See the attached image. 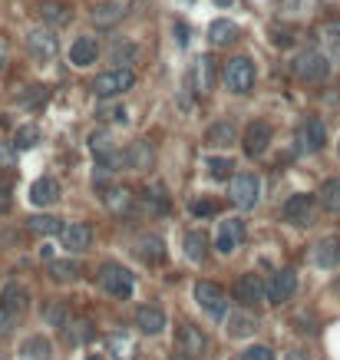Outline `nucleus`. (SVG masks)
<instances>
[{"label": "nucleus", "instance_id": "4468645a", "mask_svg": "<svg viewBox=\"0 0 340 360\" xmlns=\"http://www.w3.org/2000/svg\"><path fill=\"white\" fill-rule=\"evenodd\" d=\"M241 238H245V222H241V218H225V222L218 225L215 248L222 251V255H231V251L241 245Z\"/></svg>", "mask_w": 340, "mask_h": 360}, {"label": "nucleus", "instance_id": "2f4dec72", "mask_svg": "<svg viewBox=\"0 0 340 360\" xmlns=\"http://www.w3.org/2000/svg\"><path fill=\"white\" fill-rule=\"evenodd\" d=\"M192 87L199 89V93H208L215 87V63L212 57H199L195 63V73H192Z\"/></svg>", "mask_w": 340, "mask_h": 360}, {"label": "nucleus", "instance_id": "09e8293b", "mask_svg": "<svg viewBox=\"0 0 340 360\" xmlns=\"http://www.w3.org/2000/svg\"><path fill=\"white\" fill-rule=\"evenodd\" d=\"M7 209H10V188L0 182V215H3Z\"/></svg>", "mask_w": 340, "mask_h": 360}, {"label": "nucleus", "instance_id": "423d86ee", "mask_svg": "<svg viewBox=\"0 0 340 360\" xmlns=\"http://www.w3.org/2000/svg\"><path fill=\"white\" fill-rule=\"evenodd\" d=\"M222 80H225V87L231 89V93H252V87H254V63L248 60V57H231V60L225 63V73H222Z\"/></svg>", "mask_w": 340, "mask_h": 360}, {"label": "nucleus", "instance_id": "7ed1b4c3", "mask_svg": "<svg viewBox=\"0 0 340 360\" xmlns=\"http://www.w3.org/2000/svg\"><path fill=\"white\" fill-rule=\"evenodd\" d=\"M291 73L304 83H324L330 76V60L320 50H301L291 63Z\"/></svg>", "mask_w": 340, "mask_h": 360}, {"label": "nucleus", "instance_id": "f704fd0d", "mask_svg": "<svg viewBox=\"0 0 340 360\" xmlns=\"http://www.w3.org/2000/svg\"><path fill=\"white\" fill-rule=\"evenodd\" d=\"M102 202H106V209L116 211V215H126L129 209H132V192L123 186H113L106 188V195H102Z\"/></svg>", "mask_w": 340, "mask_h": 360}, {"label": "nucleus", "instance_id": "4be33fe9", "mask_svg": "<svg viewBox=\"0 0 340 360\" xmlns=\"http://www.w3.org/2000/svg\"><path fill=\"white\" fill-rule=\"evenodd\" d=\"M63 245L70 251H86L93 245V228L86 222H73L63 225Z\"/></svg>", "mask_w": 340, "mask_h": 360}, {"label": "nucleus", "instance_id": "72a5a7b5", "mask_svg": "<svg viewBox=\"0 0 340 360\" xmlns=\"http://www.w3.org/2000/svg\"><path fill=\"white\" fill-rule=\"evenodd\" d=\"M142 258L149 261V264H159V261H165V245H162V238H155V235H142L136 241V248Z\"/></svg>", "mask_w": 340, "mask_h": 360}, {"label": "nucleus", "instance_id": "5fc2aeb1", "mask_svg": "<svg viewBox=\"0 0 340 360\" xmlns=\"http://www.w3.org/2000/svg\"><path fill=\"white\" fill-rule=\"evenodd\" d=\"M334 291H337V294H340V278H337V281H334Z\"/></svg>", "mask_w": 340, "mask_h": 360}, {"label": "nucleus", "instance_id": "58836bf2", "mask_svg": "<svg viewBox=\"0 0 340 360\" xmlns=\"http://www.w3.org/2000/svg\"><path fill=\"white\" fill-rule=\"evenodd\" d=\"M96 116H100L102 123H126V106H119V103H100V110H96Z\"/></svg>", "mask_w": 340, "mask_h": 360}, {"label": "nucleus", "instance_id": "1a4fd4ad", "mask_svg": "<svg viewBox=\"0 0 340 360\" xmlns=\"http://www.w3.org/2000/svg\"><path fill=\"white\" fill-rule=\"evenodd\" d=\"M26 47H30V53H33L37 60H56V53H60V37H56L53 27H37V30L26 33Z\"/></svg>", "mask_w": 340, "mask_h": 360}, {"label": "nucleus", "instance_id": "473e14b6", "mask_svg": "<svg viewBox=\"0 0 340 360\" xmlns=\"http://www.w3.org/2000/svg\"><path fill=\"white\" fill-rule=\"evenodd\" d=\"M182 245H185V258L195 261V264H202L208 258V235L205 232H189Z\"/></svg>", "mask_w": 340, "mask_h": 360}, {"label": "nucleus", "instance_id": "6e6552de", "mask_svg": "<svg viewBox=\"0 0 340 360\" xmlns=\"http://www.w3.org/2000/svg\"><path fill=\"white\" fill-rule=\"evenodd\" d=\"M314 211H317V195H307V192H298V195H291L288 202H284V209H281V215H284V222L291 225H311L314 222Z\"/></svg>", "mask_w": 340, "mask_h": 360}, {"label": "nucleus", "instance_id": "de8ad7c7", "mask_svg": "<svg viewBox=\"0 0 340 360\" xmlns=\"http://www.w3.org/2000/svg\"><path fill=\"white\" fill-rule=\"evenodd\" d=\"M324 37H327V43L340 53V20H334V24L324 27Z\"/></svg>", "mask_w": 340, "mask_h": 360}, {"label": "nucleus", "instance_id": "412c9836", "mask_svg": "<svg viewBox=\"0 0 340 360\" xmlns=\"http://www.w3.org/2000/svg\"><path fill=\"white\" fill-rule=\"evenodd\" d=\"M106 347H109L113 360H136V357H139V344H136V337L126 334V331H116V334H109V340H106Z\"/></svg>", "mask_w": 340, "mask_h": 360}, {"label": "nucleus", "instance_id": "39448f33", "mask_svg": "<svg viewBox=\"0 0 340 360\" xmlns=\"http://www.w3.org/2000/svg\"><path fill=\"white\" fill-rule=\"evenodd\" d=\"M136 7V0H100L93 10H89V20L100 27V30H113L116 24H123L129 13Z\"/></svg>", "mask_w": 340, "mask_h": 360}, {"label": "nucleus", "instance_id": "7c9ffc66", "mask_svg": "<svg viewBox=\"0 0 340 360\" xmlns=\"http://www.w3.org/2000/svg\"><path fill=\"white\" fill-rule=\"evenodd\" d=\"M208 40H212L215 47H231L238 40V24L235 20H215L208 27Z\"/></svg>", "mask_w": 340, "mask_h": 360}, {"label": "nucleus", "instance_id": "9b49d317", "mask_svg": "<svg viewBox=\"0 0 340 360\" xmlns=\"http://www.w3.org/2000/svg\"><path fill=\"white\" fill-rule=\"evenodd\" d=\"M324 146H327V129H324V123H320L317 116H307L301 123V129H298V149L320 152Z\"/></svg>", "mask_w": 340, "mask_h": 360}, {"label": "nucleus", "instance_id": "f3484780", "mask_svg": "<svg viewBox=\"0 0 340 360\" xmlns=\"http://www.w3.org/2000/svg\"><path fill=\"white\" fill-rule=\"evenodd\" d=\"M26 304H30V294H26L24 285L7 281V285L0 287V308L7 310V314H20V310H26Z\"/></svg>", "mask_w": 340, "mask_h": 360}, {"label": "nucleus", "instance_id": "864d4df0", "mask_svg": "<svg viewBox=\"0 0 340 360\" xmlns=\"http://www.w3.org/2000/svg\"><path fill=\"white\" fill-rule=\"evenodd\" d=\"M212 3H218V7H231L235 0H212Z\"/></svg>", "mask_w": 340, "mask_h": 360}, {"label": "nucleus", "instance_id": "ea45409f", "mask_svg": "<svg viewBox=\"0 0 340 360\" xmlns=\"http://www.w3.org/2000/svg\"><path fill=\"white\" fill-rule=\"evenodd\" d=\"M47 103V87H26L20 93V106H30V110H40Z\"/></svg>", "mask_w": 340, "mask_h": 360}, {"label": "nucleus", "instance_id": "dca6fc26", "mask_svg": "<svg viewBox=\"0 0 340 360\" xmlns=\"http://www.w3.org/2000/svg\"><path fill=\"white\" fill-rule=\"evenodd\" d=\"M30 205H37V209H47V205H53V202L60 199V182L56 179H50V175H43V179H37L33 186H30Z\"/></svg>", "mask_w": 340, "mask_h": 360}, {"label": "nucleus", "instance_id": "c756f323", "mask_svg": "<svg viewBox=\"0 0 340 360\" xmlns=\"http://www.w3.org/2000/svg\"><path fill=\"white\" fill-rule=\"evenodd\" d=\"M79 261L76 258H53L50 261V278L53 281H60V285H70V281H76L79 278Z\"/></svg>", "mask_w": 340, "mask_h": 360}, {"label": "nucleus", "instance_id": "4c0bfd02", "mask_svg": "<svg viewBox=\"0 0 340 360\" xmlns=\"http://www.w3.org/2000/svg\"><path fill=\"white\" fill-rule=\"evenodd\" d=\"M37 142H40V126H33V123L20 126L17 136H13V146H17V149H33Z\"/></svg>", "mask_w": 340, "mask_h": 360}, {"label": "nucleus", "instance_id": "a19ab883", "mask_svg": "<svg viewBox=\"0 0 340 360\" xmlns=\"http://www.w3.org/2000/svg\"><path fill=\"white\" fill-rule=\"evenodd\" d=\"M146 202L152 205V211H169V195H165V186H149V188H146Z\"/></svg>", "mask_w": 340, "mask_h": 360}, {"label": "nucleus", "instance_id": "a878e982", "mask_svg": "<svg viewBox=\"0 0 340 360\" xmlns=\"http://www.w3.org/2000/svg\"><path fill=\"white\" fill-rule=\"evenodd\" d=\"M60 331H63V340L70 344V347H83L89 337H93V324L83 321V317H70Z\"/></svg>", "mask_w": 340, "mask_h": 360}, {"label": "nucleus", "instance_id": "f03ea898", "mask_svg": "<svg viewBox=\"0 0 340 360\" xmlns=\"http://www.w3.org/2000/svg\"><path fill=\"white\" fill-rule=\"evenodd\" d=\"M132 87H136V73L129 66H113V70H106V73L93 80V93L100 100H116V96H123Z\"/></svg>", "mask_w": 340, "mask_h": 360}, {"label": "nucleus", "instance_id": "a18cd8bd", "mask_svg": "<svg viewBox=\"0 0 340 360\" xmlns=\"http://www.w3.org/2000/svg\"><path fill=\"white\" fill-rule=\"evenodd\" d=\"M241 360H275V350L265 347V344H252V347L241 354Z\"/></svg>", "mask_w": 340, "mask_h": 360}, {"label": "nucleus", "instance_id": "37998d69", "mask_svg": "<svg viewBox=\"0 0 340 360\" xmlns=\"http://www.w3.org/2000/svg\"><path fill=\"white\" fill-rule=\"evenodd\" d=\"M43 317H47V324H53V327H63V324L70 321V314H66V308L60 301H50L47 310H43Z\"/></svg>", "mask_w": 340, "mask_h": 360}, {"label": "nucleus", "instance_id": "ddd939ff", "mask_svg": "<svg viewBox=\"0 0 340 360\" xmlns=\"http://www.w3.org/2000/svg\"><path fill=\"white\" fill-rule=\"evenodd\" d=\"M89 152L96 156V162L100 165H109V169H116L119 165V152H116V139L109 129H96L93 136H89Z\"/></svg>", "mask_w": 340, "mask_h": 360}, {"label": "nucleus", "instance_id": "4d7b16f0", "mask_svg": "<svg viewBox=\"0 0 340 360\" xmlns=\"http://www.w3.org/2000/svg\"><path fill=\"white\" fill-rule=\"evenodd\" d=\"M0 360H3V357H0Z\"/></svg>", "mask_w": 340, "mask_h": 360}, {"label": "nucleus", "instance_id": "603ef678", "mask_svg": "<svg viewBox=\"0 0 340 360\" xmlns=\"http://www.w3.org/2000/svg\"><path fill=\"white\" fill-rule=\"evenodd\" d=\"M284 360H307V354H304V350H291Z\"/></svg>", "mask_w": 340, "mask_h": 360}, {"label": "nucleus", "instance_id": "f8f14e48", "mask_svg": "<svg viewBox=\"0 0 340 360\" xmlns=\"http://www.w3.org/2000/svg\"><path fill=\"white\" fill-rule=\"evenodd\" d=\"M119 165H123V169H136V172L152 169V165H155V149H152V142H146V139L129 142V149L119 156Z\"/></svg>", "mask_w": 340, "mask_h": 360}, {"label": "nucleus", "instance_id": "5701e85b", "mask_svg": "<svg viewBox=\"0 0 340 360\" xmlns=\"http://www.w3.org/2000/svg\"><path fill=\"white\" fill-rule=\"evenodd\" d=\"M314 264L317 268H334V264H340V238L337 235L320 238L314 245Z\"/></svg>", "mask_w": 340, "mask_h": 360}, {"label": "nucleus", "instance_id": "49530a36", "mask_svg": "<svg viewBox=\"0 0 340 360\" xmlns=\"http://www.w3.org/2000/svg\"><path fill=\"white\" fill-rule=\"evenodd\" d=\"M113 60L116 63H136V47H132V43H116Z\"/></svg>", "mask_w": 340, "mask_h": 360}, {"label": "nucleus", "instance_id": "cd10ccee", "mask_svg": "<svg viewBox=\"0 0 340 360\" xmlns=\"http://www.w3.org/2000/svg\"><path fill=\"white\" fill-rule=\"evenodd\" d=\"M208 146H218V149H228V146H235L238 142V129H235V123H215V126H208Z\"/></svg>", "mask_w": 340, "mask_h": 360}, {"label": "nucleus", "instance_id": "bb28decb", "mask_svg": "<svg viewBox=\"0 0 340 360\" xmlns=\"http://www.w3.org/2000/svg\"><path fill=\"white\" fill-rule=\"evenodd\" d=\"M254 331H258V317L252 310L238 308L235 314H228V334L231 337H252Z\"/></svg>", "mask_w": 340, "mask_h": 360}, {"label": "nucleus", "instance_id": "c03bdc74", "mask_svg": "<svg viewBox=\"0 0 340 360\" xmlns=\"http://www.w3.org/2000/svg\"><path fill=\"white\" fill-rule=\"evenodd\" d=\"M268 33H271V40H275L277 47H291V43H294V30H291L288 24H271Z\"/></svg>", "mask_w": 340, "mask_h": 360}, {"label": "nucleus", "instance_id": "e433bc0d", "mask_svg": "<svg viewBox=\"0 0 340 360\" xmlns=\"http://www.w3.org/2000/svg\"><path fill=\"white\" fill-rule=\"evenodd\" d=\"M30 232H37V235H56V232H63V222L53 218V215H33V218H30Z\"/></svg>", "mask_w": 340, "mask_h": 360}, {"label": "nucleus", "instance_id": "6ab92c4d", "mask_svg": "<svg viewBox=\"0 0 340 360\" xmlns=\"http://www.w3.org/2000/svg\"><path fill=\"white\" fill-rule=\"evenodd\" d=\"M165 321H169V317H165V310L162 308H152V304H142V308L136 310V324H139V331H142V334H162L165 331Z\"/></svg>", "mask_w": 340, "mask_h": 360}, {"label": "nucleus", "instance_id": "0eeeda50", "mask_svg": "<svg viewBox=\"0 0 340 360\" xmlns=\"http://www.w3.org/2000/svg\"><path fill=\"white\" fill-rule=\"evenodd\" d=\"M231 205H238L241 211H248L258 205V195H261V182L258 175L252 172H241V175H231Z\"/></svg>", "mask_w": 340, "mask_h": 360}, {"label": "nucleus", "instance_id": "a211bd4d", "mask_svg": "<svg viewBox=\"0 0 340 360\" xmlns=\"http://www.w3.org/2000/svg\"><path fill=\"white\" fill-rule=\"evenodd\" d=\"M265 294H268V285L258 274H245V278H238V285H235V298L241 304H258Z\"/></svg>", "mask_w": 340, "mask_h": 360}, {"label": "nucleus", "instance_id": "b1692460", "mask_svg": "<svg viewBox=\"0 0 340 360\" xmlns=\"http://www.w3.org/2000/svg\"><path fill=\"white\" fill-rule=\"evenodd\" d=\"M40 20H43L47 27H53V30H60V27H66L70 20H73V13H70V7H66V3L43 0V3H40Z\"/></svg>", "mask_w": 340, "mask_h": 360}, {"label": "nucleus", "instance_id": "3c124183", "mask_svg": "<svg viewBox=\"0 0 340 360\" xmlns=\"http://www.w3.org/2000/svg\"><path fill=\"white\" fill-rule=\"evenodd\" d=\"M13 156H17V146H0V162H13Z\"/></svg>", "mask_w": 340, "mask_h": 360}, {"label": "nucleus", "instance_id": "aec40b11", "mask_svg": "<svg viewBox=\"0 0 340 360\" xmlns=\"http://www.w3.org/2000/svg\"><path fill=\"white\" fill-rule=\"evenodd\" d=\"M96 60H100V43H96V37H79L73 47H70V63L79 66V70H83V66H93Z\"/></svg>", "mask_w": 340, "mask_h": 360}, {"label": "nucleus", "instance_id": "c9c22d12", "mask_svg": "<svg viewBox=\"0 0 340 360\" xmlns=\"http://www.w3.org/2000/svg\"><path fill=\"white\" fill-rule=\"evenodd\" d=\"M24 360H50V340L47 337H26L24 347H20Z\"/></svg>", "mask_w": 340, "mask_h": 360}, {"label": "nucleus", "instance_id": "2eb2a0df", "mask_svg": "<svg viewBox=\"0 0 340 360\" xmlns=\"http://www.w3.org/2000/svg\"><path fill=\"white\" fill-rule=\"evenodd\" d=\"M268 142H271V126H268L265 119H254V123L245 129V152H248L252 159H258V156H265Z\"/></svg>", "mask_w": 340, "mask_h": 360}, {"label": "nucleus", "instance_id": "79ce46f5", "mask_svg": "<svg viewBox=\"0 0 340 360\" xmlns=\"http://www.w3.org/2000/svg\"><path fill=\"white\" fill-rule=\"evenodd\" d=\"M231 169H235V162L225 159V156H212V159H208V175H212V179H228Z\"/></svg>", "mask_w": 340, "mask_h": 360}, {"label": "nucleus", "instance_id": "20e7f679", "mask_svg": "<svg viewBox=\"0 0 340 360\" xmlns=\"http://www.w3.org/2000/svg\"><path fill=\"white\" fill-rule=\"evenodd\" d=\"M195 301H199V308H202L212 321H225L228 317V298H225V287L222 285L199 281V285H195Z\"/></svg>", "mask_w": 340, "mask_h": 360}, {"label": "nucleus", "instance_id": "6e6d98bb", "mask_svg": "<svg viewBox=\"0 0 340 360\" xmlns=\"http://www.w3.org/2000/svg\"><path fill=\"white\" fill-rule=\"evenodd\" d=\"M337 152H340V142H337Z\"/></svg>", "mask_w": 340, "mask_h": 360}, {"label": "nucleus", "instance_id": "c85d7f7f", "mask_svg": "<svg viewBox=\"0 0 340 360\" xmlns=\"http://www.w3.org/2000/svg\"><path fill=\"white\" fill-rule=\"evenodd\" d=\"M317 205L327 215H340V179H327L317 192Z\"/></svg>", "mask_w": 340, "mask_h": 360}, {"label": "nucleus", "instance_id": "f257e3e1", "mask_svg": "<svg viewBox=\"0 0 340 360\" xmlns=\"http://www.w3.org/2000/svg\"><path fill=\"white\" fill-rule=\"evenodd\" d=\"M132 285H136V274L129 271L126 264L119 261H106L100 268V287L109 294V298H123L126 301L132 294Z\"/></svg>", "mask_w": 340, "mask_h": 360}, {"label": "nucleus", "instance_id": "393cba45", "mask_svg": "<svg viewBox=\"0 0 340 360\" xmlns=\"http://www.w3.org/2000/svg\"><path fill=\"white\" fill-rule=\"evenodd\" d=\"M178 347L185 350L189 357H199V354H205V334L195 327V324H182L178 327Z\"/></svg>", "mask_w": 340, "mask_h": 360}, {"label": "nucleus", "instance_id": "9d476101", "mask_svg": "<svg viewBox=\"0 0 340 360\" xmlns=\"http://www.w3.org/2000/svg\"><path fill=\"white\" fill-rule=\"evenodd\" d=\"M294 291H298V271L294 268H281V271L271 274V281H268V301L271 304H288L294 298Z\"/></svg>", "mask_w": 340, "mask_h": 360}, {"label": "nucleus", "instance_id": "8fccbe9b", "mask_svg": "<svg viewBox=\"0 0 340 360\" xmlns=\"http://www.w3.org/2000/svg\"><path fill=\"white\" fill-rule=\"evenodd\" d=\"M10 317L13 314H7V310L0 308V337H7V331H10Z\"/></svg>", "mask_w": 340, "mask_h": 360}]
</instances>
